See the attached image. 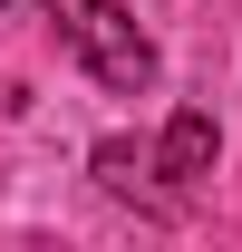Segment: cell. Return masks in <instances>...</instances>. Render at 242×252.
Masks as SVG:
<instances>
[{"mask_svg":"<svg viewBox=\"0 0 242 252\" xmlns=\"http://www.w3.org/2000/svg\"><path fill=\"white\" fill-rule=\"evenodd\" d=\"M39 10H49V30H59V49L78 68H88L97 88H117V97H136V88H155V39L136 30V20H126L117 0H39Z\"/></svg>","mask_w":242,"mask_h":252,"instance_id":"cell-1","label":"cell"},{"mask_svg":"<svg viewBox=\"0 0 242 252\" xmlns=\"http://www.w3.org/2000/svg\"><path fill=\"white\" fill-rule=\"evenodd\" d=\"M213 156H223L213 107H175V117H165V146H155V175H165V185H204Z\"/></svg>","mask_w":242,"mask_h":252,"instance_id":"cell-2","label":"cell"}]
</instances>
